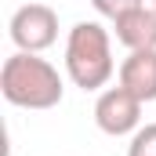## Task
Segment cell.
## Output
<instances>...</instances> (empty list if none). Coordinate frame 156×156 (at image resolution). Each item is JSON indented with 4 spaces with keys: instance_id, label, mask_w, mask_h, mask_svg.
<instances>
[{
    "instance_id": "obj_6",
    "label": "cell",
    "mask_w": 156,
    "mask_h": 156,
    "mask_svg": "<svg viewBox=\"0 0 156 156\" xmlns=\"http://www.w3.org/2000/svg\"><path fill=\"white\" fill-rule=\"evenodd\" d=\"M120 83L131 94H138L142 102H156V47L131 51L120 62Z\"/></svg>"
},
{
    "instance_id": "obj_3",
    "label": "cell",
    "mask_w": 156,
    "mask_h": 156,
    "mask_svg": "<svg viewBox=\"0 0 156 156\" xmlns=\"http://www.w3.org/2000/svg\"><path fill=\"white\" fill-rule=\"evenodd\" d=\"M142 105H145V102H142L138 94H131L123 83L105 87V91L98 94V102H94V123H98V131L109 134V138L134 134V131L142 127Z\"/></svg>"
},
{
    "instance_id": "obj_5",
    "label": "cell",
    "mask_w": 156,
    "mask_h": 156,
    "mask_svg": "<svg viewBox=\"0 0 156 156\" xmlns=\"http://www.w3.org/2000/svg\"><path fill=\"white\" fill-rule=\"evenodd\" d=\"M113 33L127 51H149L156 47V7H127L113 18Z\"/></svg>"
},
{
    "instance_id": "obj_4",
    "label": "cell",
    "mask_w": 156,
    "mask_h": 156,
    "mask_svg": "<svg viewBox=\"0 0 156 156\" xmlns=\"http://www.w3.org/2000/svg\"><path fill=\"white\" fill-rule=\"evenodd\" d=\"M7 33L15 40V47L18 51H47L55 40H58V15H55V7H47V4H22L15 15H11V26H7Z\"/></svg>"
},
{
    "instance_id": "obj_1",
    "label": "cell",
    "mask_w": 156,
    "mask_h": 156,
    "mask_svg": "<svg viewBox=\"0 0 156 156\" xmlns=\"http://www.w3.org/2000/svg\"><path fill=\"white\" fill-rule=\"evenodd\" d=\"M0 94L18 109H55L66 94L58 69L33 51H15L0 66Z\"/></svg>"
},
{
    "instance_id": "obj_9",
    "label": "cell",
    "mask_w": 156,
    "mask_h": 156,
    "mask_svg": "<svg viewBox=\"0 0 156 156\" xmlns=\"http://www.w3.org/2000/svg\"><path fill=\"white\" fill-rule=\"evenodd\" d=\"M153 7H156V0H153Z\"/></svg>"
},
{
    "instance_id": "obj_7",
    "label": "cell",
    "mask_w": 156,
    "mask_h": 156,
    "mask_svg": "<svg viewBox=\"0 0 156 156\" xmlns=\"http://www.w3.org/2000/svg\"><path fill=\"white\" fill-rule=\"evenodd\" d=\"M127 156H156V123H145L131 134Z\"/></svg>"
},
{
    "instance_id": "obj_2",
    "label": "cell",
    "mask_w": 156,
    "mask_h": 156,
    "mask_svg": "<svg viewBox=\"0 0 156 156\" xmlns=\"http://www.w3.org/2000/svg\"><path fill=\"white\" fill-rule=\"evenodd\" d=\"M113 40L102 22H76L66 37V73L80 91H98L113 76Z\"/></svg>"
},
{
    "instance_id": "obj_8",
    "label": "cell",
    "mask_w": 156,
    "mask_h": 156,
    "mask_svg": "<svg viewBox=\"0 0 156 156\" xmlns=\"http://www.w3.org/2000/svg\"><path fill=\"white\" fill-rule=\"evenodd\" d=\"M94 4V11L98 15H105V18H116L120 11H127V7H138V4H145V0H91Z\"/></svg>"
}]
</instances>
